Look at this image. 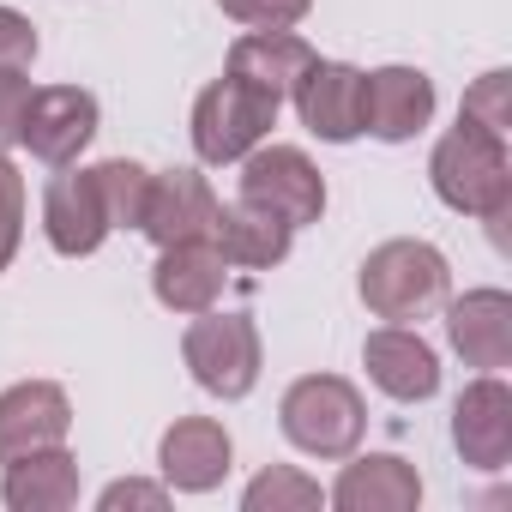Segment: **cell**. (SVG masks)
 I'll list each match as a JSON object with an SVG mask.
<instances>
[{
	"label": "cell",
	"instance_id": "obj_10",
	"mask_svg": "<svg viewBox=\"0 0 512 512\" xmlns=\"http://www.w3.org/2000/svg\"><path fill=\"white\" fill-rule=\"evenodd\" d=\"M452 446L476 470H506V458H512V392H506V380L482 374V380H470L458 392V404H452Z\"/></svg>",
	"mask_w": 512,
	"mask_h": 512
},
{
	"label": "cell",
	"instance_id": "obj_14",
	"mask_svg": "<svg viewBox=\"0 0 512 512\" xmlns=\"http://www.w3.org/2000/svg\"><path fill=\"white\" fill-rule=\"evenodd\" d=\"M229 434H223V422H211V416H181L163 440H157V470H163V482L169 488H181V494H205V488H217L223 476H229Z\"/></svg>",
	"mask_w": 512,
	"mask_h": 512
},
{
	"label": "cell",
	"instance_id": "obj_11",
	"mask_svg": "<svg viewBox=\"0 0 512 512\" xmlns=\"http://www.w3.org/2000/svg\"><path fill=\"white\" fill-rule=\"evenodd\" d=\"M290 97H296V115H302V127H308L314 139L350 145V139L362 133V73H356V67L314 55V67L296 79Z\"/></svg>",
	"mask_w": 512,
	"mask_h": 512
},
{
	"label": "cell",
	"instance_id": "obj_2",
	"mask_svg": "<svg viewBox=\"0 0 512 512\" xmlns=\"http://www.w3.org/2000/svg\"><path fill=\"white\" fill-rule=\"evenodd\" d=\"M446 253L428 247V241H380L368 260H362V302L368 314L404 326V320H422L446 302Z\"/></svg>",
	"mask_w": 512,
	"mask_h": 512
},
{
	"label": "cell",
	"instance_id": "obj_27",
	"mask_svg": "<svg viewBox=\"0 0 512 512\" xmlns=\"http://www.w3.org/2000/svg\"><path fill=\"white\" fill-rule=\"evenodd\" d=\"M25 103H31V79H25V67H0V151H13V145H19Z\"/></svg>",
	"mask_w": 512,
	"mask_h": 512
},
{
	"label": "cell",
	"instance_id": "obj_5",
	"mask_svg": "<svg viewBox=\"0 0 512 512\" xmlns=\"http://www.w3.org/2000/svg\"><path fill=\"white\" fill-rule=\"evenodd\" d=\"M181 356L211 398H247L260 386V326L247 314H193Z\"/></svg>",
	"mask_w": 512,
	"mask_h": 512
},
{
	"label": "cell",
	"instance_id": "obj_12",
	"mask_svg": "<svg viewBox=\"0 0 512 512\" xmlns=\"http://www.w3.org/2000/svg\"><path fill=\"white\" fill-rule=\"evenodd\" d=\"M73 428V404L61 386L49 380H19L0 392V464H13L25 452H43V446H61Z\"/></svg>",
	"mask_w": 512,
	"mask_h": 512
},
{
	"label": "cell",
	"instance_id": "obj_17",
	"mask_svg": "<svg viewBox=\"0 0 512 512\" xmlns=\"http://www.w3.org/2000/svg\"><path fill=\"white\" fill-rule=\"evenodd\" d=\"M332 506L338 512H416L422 476L398 452H368V458L344 464V476L332 482Z\"/></svg>",
	"mask_w": 512,
	"mask_h": 512
},
{
	"label": "cell",
	"instance_id": "obj_15",
	"mask_svg": "<svg viewBox=\"0 0 512 512\" xmlns=\"http://www.w3.org/2000/svg\"><path fill=\"white\" fill-rule=\"evenodd\" d=\"M217 217V193L199 169H163L151 175V199H145V235L157 247H175V241H199Z\"/></svg>",
	"mask_w": 512,
	"mask_h": 512
},
{
	"label": "cell",
	"instance_id": "obj_16",
	"mask_svg": "<svg viewBox=\"0 0 512 512\" xmlns=\"http://www.w3.org/2000/svg\"><path fill=\"white\" fill-rule=\"evenodd\" d=\"M223 278H229V260L199 235V241H175L157 253V272H151V290L169 314H205L217 308L223 296Z\"/></svg>",
	"mask_w": 512,
	"mask_h": 512
},
{
	"label": "cell",
	"instance_id": "obj_29",
	"mask_svg": "<svg viewBox=\"0 0 512 512\" xmlns=\"http://www.w3.org/2000/svg\"><path fill=\"white\" fill-rule=\"evenodd\" d=\"M163 500H169V482H139V476H121V482H109V488L97 494L103 512H121V506H163Z\"/></svg>",
	"mask_w": 512,
	"mask_h": 512
},
{
	"label": "cell",
	"instance_id": "obj_18",
	"mask_svg": "<svg viewBox=\"0 0 512 512\" xmlns=\"http://www.w3.org/2000/svg\"><path fill=\"white\" fill-rule=\"evenodd\" d=\"M446 338L470 368H482V374L506 368L512 362V296L506 290H470L464 302L446 308Z\"/></svg>",
	"mask_w": 512,
	"mask_h": 512
},
{
	"label": "cell",
	"instance_id": "obj_4",
	"mask_svg": "<svg viewBox=\"0 0 512 512\" xmlns=\"http://www.w3.org/2000/svg\"><path fill=\"white\" fill-rule=\"evenodd\" d=\"M278 127V97L253 91L241 79H217L199 91L193 103V151L199 163H241L253 145H266V133Z\"/></svg>",
	"mask_w": 512,
	"mask_h": 512
},
{
	"label": "cell",
	"instance_id": "obj_8",
	"mask_svg": "<svg viewBox=\"0 0 512 512\" xmlns=\"http://www.w3.org/2000/svg\"><path fill=\"white\" fill-rule=\"evenodd\" d=\"M97 139V97L79 91V85H49V91H31L25 103V127H19V145H31V157L43 163H73L85 145Z\"/></svg>",
	"mask_w": 512,
	"mask_h": 512
},
{
	"label": "cell",
	"instance_id": "obj_21",
	"mask_svg": "<svg viewBox=\"0 0 512 512\" xmlns=\"http://www.w3.org/2000/svg\"><path fill=\"white\" fill-rule=\"evenodd\" d=\"M0 500L13 512H67L79 500V458L67 446H43L7 464V482H0Z\"/></svg>",
	"mask_w": 512,
	"mask_h": 512
},
{
	"label": "cell",
	"instance_id": "obj_20",
	"mask_svg": "<svg viewBox=\"0 0 512 512\" xmlns=\"http://www.w3.org/2000/svg\"><path fill=\"white\" fill-rule=\"evenodd\" d=\"M308 67H314V49H308L302 37H290V31H247V37H235V49H229V79L266 91V97H278V103L296 91V79H302Z\"/></svg>",
	"mask_w": 512,
	"mask_h": 512
},
{
	"label": "cell",
	"instance_id": "obj_9",
	"mask_svg": "<svg viewBox=\"0 0 512 512\" xmlns=\"http://www.w3.org/2000/svg\"><path fill=\"white\" fill-rule=\"evenodd\" d=\"M434 121V79L422 67H380L362 73V133L404 145Z\"/></svg>",
	"mask_w": 512,
	"mask_h": 512
},
{
	"label": "cell",
	"instance_id": "obj_7",
	"mask_svg": "<svg viewBox=\"0 0 512 512\" xmlns=\"http://www.w3.org/2000/svg\"><path fill=\"white\" fill-rule=\"evenodd\" d=\"M109 205L97 193V169H67L49 181L43 193V235L55 253H67V260H85V253H97L109 241Z\"/></svg>",
	"mask_w": 512,
	"mask_h": 512
},
{
	"label": "cell",
	"instance_id": "obj_28",
	"mask_svg": "<svg viewBox=\"0 0 512 512\" xmlns=\"http://www.w3.org/2000/svg\"><path fill=\"white\" fill-rule=\"evenodd\" d=\"M37 61V25L13 7H0V67H31Z\"/></svg>",
	"mask_w": 512,
	"mask_h": 512
},
{
	"label": "cell",
	"instance_id": "obj_13",
	"mask_svg": "<svg viewBox=\"0 0 512 512\" xmlns=\"http://www.w3.org/2000/svg\"><path fill=\"white\" fill-rule=\"evenodd\" d=\"M362 368H368V380H374L386 398H398V404H422V398L440 392V362H434V350H428L410 326H380V332H368Z\"/></svg>",
	"mask_w": 512,
	"mask_h": 512
},
{
	"label": "cell",
	"instance_id": "obj_3",
	"mask_svg": "<svg viewBox=\"0 0 512 512\" xmlns=\"http://www.w3.org/2000/svg\"><path fill=\"white\" fill-rule=\"evenodd\" d=\"M278 422H284L296 452H308V458H350L362 446V434H368V404L338 374H302L284 392Z\"/></svg>",
	"mask_w": 512,
	"mask_h": 512
},
{
	"label": "cell",
	"instance_id": "obj_24",
	"mask_svg": "<svg viewBox=\"0 0 512 512\" xmlns=\"http://www.w3.org/2000/svg\"><path fill=\"white\" fill-rule=\"evenodd\" d=\"M458 121H470V127H482V133H500L506 139V127H512V73H482L470 91H464V115Z\"/></svg>",
	"mask_w": 512,
	"mask_h": 512
},
{
	"label": "cell",
	"instance_id": "obj_6",
	"mask_svg": "<svg viewBox=\"0 0 512 512\" xmlns=\"http://www.w3.org/2000/svg\"><path fill=\"white\" fill-rule=\"evenodd\" d=\"M241 199L272 211L290 229H308L326 211V175L296 145H253L241 157Z\"/></svg>",
	"mask_w": 512,
	"mask_h": 512
},
{
	"label": "cell",
	"instance_id": "obj_23",
	"mask_svg": "<svg viewBox=\"0 0 512 512\" xmlns=\"http://www.w3.org/2000/svg\"><path fill=\"white\" fill-rule=\"evenodd\" d=\"M241 506H247V512H314V506H320V482H308V476L290 470V464H272V470H260V476L247 482Z\"/></svg>",
	"mask_w": 512,
	"mask_h": 512
},
{
	"label": "cell",
	"instance_id": "obj_25",
	"mask_svg": "<svg viewBox=\"0 0 512 512\" xmlns=\"http://www.w3.org/2000/svg\"><path fill=\"white\" fill-rule=\"evenodd\" d=\"M19 235H25V175H19V163L7 151H0V272L13 266Z\"/></svg>",
	"mask_w": 512,
	"mask_h": 512
},
{
	"label": "cell",
	"instance_id": "obj_22",
	"mask_svg": "<svg viewBox=\"0 0 512 512\" xmlns=\"http://www.w3.org/2000/svg\"><path fill=\"white\" fill-rule=\"evenodd\" d=\"M97 193H103L115 229H139L145 199H151V169L133 163V157H109V163H97Z\"/></svg>",
	"mask_w": 512,
	"mask_h": 512
},
{
	"label": "cell",
	"instance_id": "obj_1",
	"mask_svg": "<svg viewBox=\"0 0 512 512\" xmlns=\"http://www.w3.org/2000/svg\"><path fill=\"white\" fill-rule=\"evenodd\" d=\"M428 175H434V193H440L452 211L506 223V211H512V157H506V139H500V133H482V127L458 121V127L434 145Z\"/></svg>",
	"mask_w": 512,
	"mask_h": 512
},
{
	"label": "cell",
	"instance_id": "obj_19",
	"mask_svg": "<svg viewBox=\"0 0 512 512\" xmlns=\"http://www.w3.org/2000/svg\"><path fill=\"white\" fill-rule=\"evenodd\" d=\"M290 223H278L272 211H260V205H247V199H235V205H217V217H211V229H205V241L223 253L229 266H247V272H272V266H284L290 260Z\"/></svg>",
	"mask_w": 512,
	"mask_h": 512
},
{
	"label": "cell",
	"instance_id": "obj_26",
	"mask_svg": "<svg viewBox=\"0 0 512 512\" xmlns=\"http://www.w3.org/2000/svg\"><path fill=\"white\" fill-rule=\"evenodd\" d=\"M217 7H223L229 19L253 25V31H290L296 19H308L314 0H217Z\"/></svg>",
	"mask_w": 512,
	"mask_h": 512
}]
</instances>
